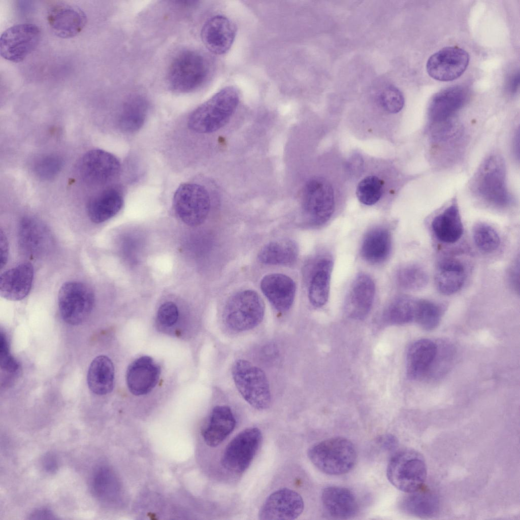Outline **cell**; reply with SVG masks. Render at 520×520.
<instances>
[{
	"mask_svg": "<svg viewBox=\"0 0 520 520\" xmlns=\"http://www.w3.org/2000/svg\"><path fill=\"white\" fill-rule=\"evenodd\" d=\"M431 228L435 237L444 243L453 244L461 239L464 227L456 201L434 217Z\"/></svg>",
	"mask_w": 520,
	"mask_h": 520,
	"instance_id": "obj_26",
	"label": "cell"
},
{
	"mask_svg": "<svg viewBox=\"0 0 520 520\" xmlns=\"http://www.w3.org/2000/svg\"><path fill=\"white\" fill-rule=\"evenodd\" d=\"M55 515L48 508H39L32 512L29 515V519H54Z\"/></svg>",
	"mask_w": 520,
	"mask_h": 520,
	"instance_id": "obj_48",
	"label": "cell"
},
{
	"mask_svg": "<svg viewBox=\"0 0 520 520\" xmlns=\"http://www.w3.org/2000/svg\"><path fill=\"white\" fill-rule=\"evenodd\" d=\"M512 152L515 159L519 160V131L518 128L514 133L512 139Z\"/></svg>",
	"mask_w": 520,
	"mask_h": 520,
	"instance_id": "obj_51",
	"label": "cell"
},
{
	"mask_svg": "<svg viewBox=\"0 0 520 520\" xmlns=\"http://www.w3.org/2000/svg\"><path fill=\"white\" fill-rule=\"evenodd\" d=\"M507 277L508 283L515 292H519V258L518 256L509 266Z\"/></svg>",
	"mask_w": 520,
	"mask_h": 520,
	"instance_id": "obj_46",
	"label": "cell"
},
{
	"mask_svg": "<svg viewBox=\"0 0 520 520\" xmlns=\"http://www.w3.org/2000/svg\"><path fill=\"white\" fill-rule=\"evenodd\" d=\"M299 254L296 242L289 239L272 241L258 252L259 262L266 265H290L295 263Z\"/></svg>",
	"mask_w": 520,
	"mask_h": 520,
	"instance_id": "obj_35",
	"label": "cell"
},
{
	"mask_svg": "<svg viewBox=\"0 0 520 520\" xmlns=\"http://www.w3.org/2000/svg\"><path fill=\"white\" fill-rule=\"evenodd\" d=\"M87 381L93 393L105 395L110 393L114 381V368L111 360L103 355L95 358L89 366Z\"/></svg>",
	"mask_w": 520,
	"mask_h": 520,
	"instance_id": "obj_32",
	"label": "cell"
},
{
	"mask_svg": "<svg viewBox=\"0 0 520 520\" xmlns=\"http://www.w3.org/2000/svg\"><path fill=\"white\" fill-rule=\"evenodd\" d=\"M469 188L483 204L498 210L511 207L514 199L507 183L506 164L503 157L493 153L486 157L473 176Z\"/></svg>",
	"mask_w": 520,
	"mask_h": 520,
	"instance_id": "obj_1",
	"label": "cell"
},
{
	"mask_svg": "<svg viewBox=\"0 0 520 520\" xmlns=\"http://www.w3.org/2000/svg\"><path fill=\"white\" fill-rule=\"evenodd\" d=\"M302 208L309 224L319 225L326 222L335 209L331 184L322 177H313L307 181L303 190Z\"/></svg>",
	"mask_w": 520,
	"mask_h": 520,
	"instance_id": "obj_8",
	"label": "cell"
},
{
	"mask_svg": "<svg viewBox=\"0 0 520 520\" xmlns=\"http://www.w3.org/2000/svg\"><path fill=\"white\" fill-rule=\"evenodd\" d=\"M443 314V308L434 301L418 299L414 321L423 329L432 331L439 325Z\"/></svg>",
	"mask_w": 520,
	"mask_h": 520,
	"instance_id": "obj_39",
	"label": "cell"
},
{
	"mask_svg": "<svg viewBox=\"0 0 520 520\" xmlns=\"http://www.w3.org/2000/svg\"><path fill=\"white\" fill-rule=\"evenodd\" d=\"M173 206L180 219L190 226H197L206 219L210 208L209 193L203 186L184 183L176 189Z\"/></svg>",
	"mask_w": 520,
	"mask_h": 520,
	"instance_id": "obj_10",
	"label": "cell"
},
{
	"mask_svg": "<svg viewBox=\"0 0 520 520\" xmlns=\"http://www.w3.org/2000/svg\"><path fill=\"white\" fill-rule=\"evenodd\" d=\"M52 237L48 229L39 220L25 217L19 227V241L22 251L30 257H36L47 252Z\"/></svg>",
	"mask_w": 520,
	"mask_h": 520,
	"instance_id": "obj_20",
	"label": "cell"
},
{
	"mask_svg": "<svg viewBox=\"0 0 520 520\" xmlns=\"http://www.w3.org/2000/svg\"><path fill=\"white\" fill-rule=\"evenodd\" d=\"M120 163L113 154L101 149H92L81 158L78 171L86 183L101 185L113 180L119 175Z\"/></svg>",
	"mask_w": 520,
	"mask_h": 520,
	"instance_id": "obj_13",
	"label": "cell"
},
{
	"mask_svg": "<svg viewBox=\"0 0 520 520\" xmlns=\"http://www.w3.org/2000/svg\"><path fill=\"white\" fill-rule=\"evenodd\" d=\"M439 500L436 494L420 489L407 493L399 502V507L403 512L422 518L435 516L439 511Z\"/></svg>",
	"mask_w": 520,
	"mask_h": 520,
	"instance_id": "obj_33",
	"label": "cell"
},
{
	"mask_svg": "<svg viewBox=\"0 0 520 520\" xmlns=\"http://www.w3.org/2000/svg\"><path fill=\"white\" fill-rule=\"evenodd\" d=\"M382 193L381 180L375 176H369L358 184L356 194L359 201L366 205H372L380 199Z\"/></svg>",
	"mask_w": 520,
	"mask_h": 520,
	"instance_id": "obj_41",
	"label": "cell"
},
{
	"mask_svg": "<svg viewBox=\"0 0 520 520\" xmlns=\"http://www.w3.org/2000/svg\"><path fill=\"white\" fill-rule=\"evenodd\" d=\"M377 443L383 449L388 451L395 450L398 444L396 437L392 434H384L377 439Z\"/></svg>",
	"mask_w": 520,
	"mask_h": 520,
	"instance_id": "obj_47",
	"label": "cell"
},
{
	"mask_svg": "<svg viewBox=\"0 0 520 520\" xmlns=\"http://www.w3.org/2000/svg\"><path fill=\"white\" fill-rule=\"evenodd\" d=\"M0 361L2 373L4 372L6 378H14L18 375L19 364L10 353L7 337L2 330L0 333Z\"/></svg>",
	"mask_w": 520,
	"mask_h": 520,
	"instance_id": "obj_42",
	"label": "cell"
},
{
	"mask_svg": "<svg viewBox=\"0 0 520 520\" xmlns=\"http://www.w3.org/2000/svg\"><path fill=\"white\" fill-rule=\"evenodd\" d=\"M375 283L368 275L358 274L352 281L346 297L344 308L347 315L362 319L370 311L375 298Z\"/></svg>",
	"mask_w": 520,
	"mask_h": 520,
	"instance_id": "obj_19",
	"label": "cell"
},
{
	"mask_svg": "<svg viewBox=\"0 0 520 520\" xmlns=\"http://www.w3.org/2000/svg\"><path fill=\"white\" fill-rule=\"evenodd\" d=\"M333 267L329 258L320 259L315 265L308 287V298L315 307H321L327 302L330 294L331 275Z\"/></svg>",
	"mask_w": 520,
	"mask_h": 520,
	"instance_id": "obj_31",
	"label": "cell"
},
{
	"mask_svg": "<svg viewBox=\"0 0 520 520\" xmlns=\"http://www.w3.org/2000/svg\"><path fill=\"white\" fill-rule=\"evenodd\" d=\"M321 501L328 513L336 518H350L358 512L359 505L354 495L344 487L326 488L322 492Z\"/></svg>",
	"mask_w": 520,
	"mask_h": 520,
	"instance_id": "obj_25",
	"label": "cell"
},
{
	"mask_svg": "<svg viewBox=\"0 0 520 520\" xmlns=\"http://www.w3.org/2000/svg\"><path fill=\"white\" fill-rule=\"evenodd\" d=\"M417 299L407 295L394 298L385 310L384 316L388 322L403 324L414 321Z\"/></svg>",
	"mask_w": 520,
	"mask_h": 520,
	"instance_id": "obj_36",
	"label": "cell"
},
{
	"mask_svg": "<svg viewBox=\"0 0 520 520\" xmlns=\"http://www.w3.org/2000/svg\"><path fill=\"white\" fill-rule=\"evenodd\" d=\"M472 236L477 248L484 253H491L496 251L501 244L498 232L486 223H476L473 228Z\"/></svg>",
	"mask_w": 520,
	"mask_h": 520,
	"instance_id": "obj_40",
	"label": "cell"
},
{
	"mask_svg": "<svg viewBox=\"0 0 520 520\" xmlns=\"http://www.w3.org/2000/svg\"><path fill=\"white\" fill-rule=\"evenodd\" d=\"M47 19L53 33L59 38L74 37L82 31L87 22L84 12L75 5L55 2L47 10Z\"/></svg>",
	"mask_w": 520,
	"mask_h": 520,
	"instance_id": "obj_15",
	"label": "cell"
},
{
	"mask_svg": "<svg viewBox=\"0 0 520 520\" xmlns=\"http://www.w3.org/2000/svg\"><path fill=\"white\" fill-rule=\"evenodd\" d=\"M160 374V367L151 357H140L127 368L126 383L128 388L134 395H146L155 386Z\"/></svg>",
	"mask_w": 520,
	"mask_h": 520,
	"instance_id": "obj_21",
	"label": "cell"
},
{
	"mask_svg": "<svg viewBox=\"0 0 520 520\" xmlns=\"http://www.w3.org/2000/svg\"><path fill=\"white\" fill-rule=\"evenodd\" d=\"M469 55L465 50L455 46L444 47L428 59L426 69L429 75L440 81H450L460 77L466 70Z\"/></svg>",
	"mask_w": 520,
	"mask_h": 520,
	"instance_id": "obj_14",
	"label": "cell"
},
{
	"mask_svg": "<svg viewBox=\"0 0 520 520\" xmlns=\"http://www.w3.org/2000/svg\"><path fill=\"white\" fill-rule=\"evenodd\" d=\"M63 165L61 158L51 154L44 156L38 160L35 166L37 176L43 180H49L55 177L61 170Z\"/></svg>",
	"mask_w": 520,
	"mask_h": 520,
	"instance_id": "obj_43",
	"label": "cell"
},
{
	"mask_svg": "<svg viewBox=\"0 0 520 520\" xmlns=\"http://www.w3.org/2000/svg\"><path fill=\"white\" fill-rule=\"evenodd\" d=\"M43 466L48 472L53 473L57 468V462L55 457L52 453H48L43 458Z\"/></svg>",
	"mask_w": 520,
	"mask_h": 520,
	"instance_id": "obj_49",
	"label": "cell"
},
{
	"mask_svg": "<svg viewBox=\"0 0 520 520\" xmlns=\"http://www.w3.org/2000/svg\"><path fill=\"white\" fill-rule=\"evenodd\" d=\"M304 504L301 495L287 489H279L266 499L259 512L261 520H291L299 516Z\"/></svg>",
	"mask_w": 520,
	"mask_h": 520,
	"instance_id": "obj_16",
	"label": "cell"
},
{
	"mask_svg": "<svg viewBox=\"0 0 520 520\" xmlns=\"http://www.w3.org/2000/svg\"><path fill=\"white\" fill-rule=\"evenodd\" d=\"M392 248V238L386 228L378 226L370 230L363 239L360 253L368 263L379 264L385 261Z\"/></svg>",
	"mask_w": 520,
	"mask_h": 520,
	"instance_id": "obj_29",
	"label": "cell"
},
{
	"mask_svg": "<svg viewBox=\"0 0 520 520\" xmlns=\"http://www.w3.org/2000/svg\"><path fill=\"white\" fill-rule=\"evenodd\" d=\"M265 306L259 295L252 290H244L232 296L226 302L223 320L231 330L242 332L252 329L262 321Z\"/></svg>",
	"mask_w": 520,
	"mask_h": 520,
	"instance_id": "obj_6",
	"label": "cell"
},
{
	"mask_svg": "<svg viewBox=\"0 0 520 520\" xmlns=\"http://www.w3.org/2000/svg\"><path fill=\"white\" fill-rule=\"evenodd\" d=\"M262 441L258 428H247L237 434L227 445L221 458V464L233 473L244 472L249 466Z\"/></svg>",
	"mask_w": 520,
	"mask_h": 520,
	"instance_id": "obj_11",
	"label": "cell"
},
{
	"mask_svg": "<svg viewBox=\"0 0 520 520\" xmlns=\"http://www.w3.org/2000/svg\"><path fill=\"white\" fill-rule=\"evenodd\" d=\"M232 374L239 392L253 408L258 410L268 408L271 397L267 378L259 368L244 360L235 362Z\"/></svg>",
	"mask_w": 520,
	"mask_h": 520,
	"instance_id": "obj_7",
	"label": "cell"
},
{
	"mask_svg": "<svg viewBox=\"0 0 520 520\" xmlns=\"http://www.w3.org/2000/svg\"><path fill=\"white\" fill-rule=\"evenodd\" d=\"M210 72L209 62L202 53L191 49L184 50L174 57L169 66L168 84L175 93H191L205 84Z\"/></svg>",
	"mask_w": 520,
	"mask_h": 520,
	"instance_id": "obj_3",
	"label": "cell"
},
{
	"mask_svg": "<svg viewBox=\"0 0 520 520\" xmlns=\"http://www.w3.org/2000/svg\"><path fill=\"white\" fill-rule=\"evenodd\" d=\"M149 108L148 101L143 96L135 94L128 98L122 106L119 116L121 129L127 133L139 130L144 124Z\"/></svg>",
	"mask_w": 520,
	"mask_h": 520,
	"instance_id": "obj_34",
	"label": "cell"
},
{
	"mask_svg": "<svg viewBox=\"0 0 520 520\" xmlns=\"http://www.w3.org/2000/svg\"><path fill=\"white\" fill-rule=\"evenodd\" d=\"M41 36L40 28L31 23L15 24L6 29L0 38V54L6 60L23 61L38 45Z\"/></svg>",
	"mask_w": 520,
	"mask_h": 520,
	"instance_id": "obj_12",
	"label": "cell"
},
{
	"mask_svg": "<svg viewBox=\"0 0 520 520\" xmlns=\"http://www.w3.org/2000/svg\"><path fill=\"white\" fill-rule=\"evenodd\" d=\"M179 313L176 305L172 302L162 304L157 311V319L159 322L166 327H171L177 321Z\"/></svg>",
	"mask_w": 520,
	"mask_h": 520,
	"instance_id": "obj_45",
	"label": "cell"
},
{
	"mask_svg": "<svg viewBox=\"0 0 520 520\" xmlns=\"http://www.w3.org/2000/svg\"><path fill=\"white\" fill-rule=\"evenodd\" d=\"M94 295L87 285L77 281H68L60 287L58 295L59 310L64 322L72 326L83 322L91 313Z\"/></svg>",
	"mask_w": 520,
	"mask_h": 520,
	"instance_id": "obj_9",
	"label": "cell"
},
{
	"mask_svg": "<svg viewBox=\"0 0 520 520\" xmlns=\"http://www.w3.org/2000/svg\"><path fill=\"white\" fill-rule=\"evenodd\" d=\"M260 286L277 310L284 312L290 308L296 292V283L291 278L280 273L270 274L263 278Z\"/></svg>",
	"mask_w": 520,
	"mask_h": 520,
	"instance_id": "obj_22",
	"label": "cell"
},
{
	"mask_svg": "<svg viewBox=\"0 0 520 520\" xmlns=\"http://www.w3.org/2000/svg\"><path fill=\"white\" fill-rule=\"evenodd\" d=\"M0 235L1 249V268H2L7 263L8 253V245L7 238L2 230L1 231Z\"/></svg>",
	"mask_w": 520,
	"mask_h": 520,
	"instance_id": "obj_50",
	"label": "cell"
},
{
	"mask_svg": "<svg viewBox=\"0 0 520 520\" xmlns=\"http://www.w3.org/2000/svg\"><path fill=\"white\" fill-rule=\"evenodd\" d=\"M123 204L121 192L117 189L109 188L94 196L89 201L88 216L93 222H103L117 214Z\"/></svg>",
	"mask_w": 520,
	"mask_h": 520,
	"instance_id": "obj_30",
	"label": "cell"
},
{
	"mask_svg": "<svg viewBox=\"0 0 520 520\" xmlns=\"http://www.w3.org/2000/svg\"><path fill=\"white\" fill-rule=\"evenodd\" d=\"M308 457L320 471L332 475L344 474L354 466L357 454L353 443L341 437L329 438L312 445Z\"/></svg>",
	"mask_w": 520,
	"mask_h": 520,
	"instance_id": "obj_4",
	"label": "cell"
},
{
	"mask_svg": "<svg viewBox=\"0 0 520 520\" xmlns=\"http://www.w3.org/2000/svg\"><path fill=\"white\" fill-rule=\"evenodd\" d=\"M466 277V268L461 261L447 258L438 264L435 274V282L437 289L441 294L449 296L462 288Z\"/></svg>",
	"mask_w": 520,
	"mask_h": 520,
	"instance_id": "obj_27",
	"label": "cell"
},
{
	"mask_svg": "<svg viewBox=\"0 0 520 520\" xmlns=\"http://www.w3.org/2000/svg\"><path fill=\"white\" fill-rule=\"evenodd\" d=\"M34 278V268L23 263L4 272L0 278V295L11 301L23 299L29 294Z\"/></svg>",
	"mask_w": 520,
	"mask_h": 520,
	"instance_id": "obj_23",
	"label": "cell"
},
{
	"mask_svg": "<svg viewBox=\"0 0 520 520\" xmlns=\"http://www.w3.org/2000/svg\"><path fill=\"white\" fill-rule=\"evenodd\" d=\"M91 488L95 497L106 502L114 500L119 490L116 477L110 469L106 467H101L94 473Z\"/></svg>",
	"mask_w": 520,
	"mask_h": 520,
	"instance_id": "obj_38",
	"label": "cell"
},
{
	"mask_svg": "<svg viewBox=\"0 0 520 520\" xmlns=\"http://www.w3.org/2000/svg\"><path fill=\"white\" fill-rule=\"evenodd\" d=\"M386 476L389 481L401 491L407 493L419 490L427 477L424 459L412 449L397 451L389 460Z\"/></svg>",
	"mask_w": 520,
	"mask_h": 520,
	"instance_id": "obj_5",
	"label": "cell"
},
{
	"mask_svg": "<svg viewBox=\"0 0 520 520\" xmlns=\"http://www.w3.org/2000/svg\"><path fill=\"white\" fill-rule=\"evenodd\" d=\"M467 98V89L459 85L447 87L435 93L428 108L429 124L453 119L454 114L465 105Z\"/></svg>",
	"mask_w": 520,
	"mask_h": 520,
	"instance_id": "obj_18",
	"label": "cell"
},
{
	"mask_svg": "<svg viewBox=\"0 0 520 520\" xmlns=\"http://www.w3.org/2000/svg\"><path fill=\"white\" fill-rule=\"evenodd\" d=\"M438 346L433 341L421 339L409 347L406 356V371L412 380L422 378L429 372L437 358Z\"/></svg>",
	"mask_w": 520,
	"mask_h": 520,
	"instance_id": "obj_24",
	"label": "cell"
},
{
	"mask_svg": "<svg viewBox=\"0 0 520 520\" xmlns=\"http://www.w3.org/2000/svg\"><path fill=\"white\" fill-rule=\"evenodd\" d=\"M378 102L386 111L390 113H397L404 107V98L398 88L389 86L380 92L378 96Z\"/></svg>",
	"mask_w": 520,
	"mask_h": 520,
	"instance_id": "obj_44",
	"label": "cell"
},
{
	"mask_svg": "<svg viewBox=\"0 0 520 520\" xmlns=\"http://www.w3.org/2000/svg\"><path fill=\"white\" fill-rule=\"evenodd\" d=\"M236 419L227 406L215 407L209 417L208 424L202 431L205 443L210 447L220 444L234 430Z\"/></svg>",
	"mask_w": 520,
	"mask_h": 520,
	"instance_id": "obj_28",
	"label": "cell"
},
{
	"mask_svg": "<svg viewBox=\"0 0 520 520\" xmlns=\"http://www.w3.org/2000/svg\"><path fill=\"white\" fill-rule=\"evenodd\" d=\"M235 23L227 17L217 15L209 18L201 31L206 48L216 55L226 53L231 49L236 35Z\"/></svg>",
	"mask_w": 520,
	"mask_h": 520,
	"instance_id": "obj_17",
	"label": "cell"
},
{
	"mask_svg": "<svg viewBox=\"0 0 520 520\" xmlns=\"http://www.w3.org/2000/svg\"><path fill=\"white\" fill-rule=\"evenodd\" d=\"M518 85V74H513L509 79L508 87L511 92H515Z\"/></svg>",
	"mask_w": 520,
	"mask_h": 520,
	"instance_id": "obj_52",
	"label": "cell"
},
{
	"mask_svg": "<svg viewBox=\"0 0 520 520\" xmlns=\"http://www.w3.org/2000/svg\"><path fill=\"white\" fill-rule=\"evenodd\" d=\"M396 281L402 289L409 291H418L428 284L429 275L422 266L409 263L402 266L396 273Z\"/></svg>",
	"mask_w": 520,
	"mask_h": 520,
	"instance_id": "obj_37",
	"label": "cell"
},
{
	"mask_svg": "<svg viewBox=\"0 0 520 520\" xmlns=\"http://www.w3.org/2000/svg\"><path fill=\"white\" fill-rule=\"evenodd\" d=\"M238 90L233 86L222 88L190 114L187 125L198 133L215 132L225 125L239 103Z\"/></svg>",
	"mask_w": 520,
	"mask_h": 520,
	"instance_id": "obj_2",
	"label": "cell"
}]
</instances>
